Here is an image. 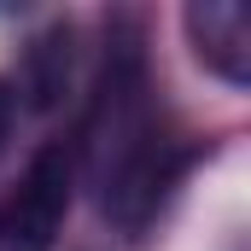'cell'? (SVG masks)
I'll return each mask as SVG.
<instances>
[{
	"label": "cell",
	"instance_id": "cell-2",
	"mask_svg": "<svg viewBox=\"0 0 251 251\" xmlns=\"http://www.w3.org/2000/svg\"><path fill=\"white\" fill-rule=\"evenodd\" d=\"M70 187H76V164L64 146H41L24 170V181L0 204V251H47L64 228L70 210Z\"/></svg>",
	"mask_w": 251,
	"mask_h": 251
},
{
	"label": "cell",
	"instance_id": "cell-3",
	"mask_svg": "<svg viewBox=\"0 0 251 251\" xmlns=\"http://www.w3.org/2000/svg\"><path fill=\"white\" fill-rule=\"evenodd\" d=\"M187 35L199 41V59L222 82L246 88L251 82V12L240 0H204L187 6Z\"/></svg>",
	"mask_w": 251,
	"mask_h": 251
},
{
	"label": "cell",
	"instance_id": "cell-4",
	"mask_svg": "<svg viewBox=\"0 0 251 251\" xmlns=\"http://www.w3.org/2000/svg\"><path fill=\"white\" fill-rule=\"evenodd\" d=\"M12 117H18V94H12V82L0 76V146H6V134H12Z\"/></svg>",
	"mask_w": 251,
	"mask_h": 251
},
{
	"label": "cell",
	"instance_id": "cell-1",
	"mask_svg": "<svg viewBox=\"0 0 251 251\" xmlns=\"http://www.w3.org/2000/svg\"><path fill=\"white\" fill-rule=\"evenodd\" d=\"M176 170H181V146L164 134L146 53L140 41H117L94 94V117H88V176L100 187L105 216H117L123 228H140L158 210L164 187L176 181Z\"/></svg>",
	"mask_w": 251,
	"mask_h": 251
}]
</instances>
